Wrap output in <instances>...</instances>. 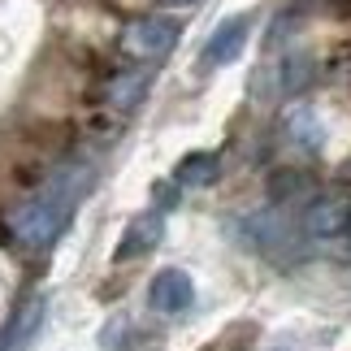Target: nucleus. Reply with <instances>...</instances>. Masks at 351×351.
Masks as SVG:
<instances>
[{"label":"nucleus","instance_id":"f257e3e1","mask_svg":"<svg viewBox=\"0 0 351 351\" xmlns=\"http://www.w3.org/2000/svg\"><path fill=\"white\" fill-rule=\"evenodd\" d=\"M74 199H78L74 186H52V191L35 195L31 204H22L13 213V234H18V243L22 247H48L61 234V226L70 221Z\"/></svg>","mask_w":351,"mask_h":351},{"label":"nucleus","instance_id":"f03ea898","mask_svg":"<svg viewBox=\"0 0 351 351\" xmlns=\"http://www.w3.org/2000/svg\"><path fill=\"white\" fill-rule=\"evenodd\" d=\"M351 230V199L347 195H317L304 208V234L317 243H339Z\"/></svg>","mask_w":351,"mask_h":351},{"label":"nucleus","instance_id":"7ed1b4c3","mask_svg":"<svg viewBox=\"0 0 351 351\" xmlns=\"http://www.w3.org/2000/svg\"><path fill=\"white\" fill-rule=\"evenodd\" d=\"M191 300H195V287L182 269H160V274L147 282V304H152V313L178 317V313L191 308Z\"/></svg>","mask_w":351,"mask_h":351},{"label":"nucleus","instance_id":"20e7f679","mask_svg":"<svg viewBox=\"0 0 351 351\" xmlns=\"http://www.w3.org/2000/svg\"><path fill=\"white\" fill-rule=\"evenodd\" d=\"M178 44V26L165 22V18H147V22H134L126 31V48L134 57H165V52Z\"/></svg>","mask_w":351,"mask_h":351},{"label":"nucleus","instance_id":"39448f33","mask_svg":"<svg viewBox=\"0 0 351 351\" xmlns=\"http://www.w3.org/2000/svg\"><path fill=\"white\" fill-rule=\"evenodd\" d=\"M243 44H247V18H230L217 35L208 39L204 61H208V65H226V61H234L239 52H243Z\"/></svg>","mask_w":351,"mask_h":351},{"label":"nucleus","instance_id":"423d86ee","mask_svg":"<svg viewBox=\"0 0 351 351\" xmlns=\"http://www.w3.org/2000/svg\"><path fill=\"white\" fill-rule=\"evenodd\" d=\"M156 239H160V217H152V213H147V217H134L130 230H126V239L117 243V261H130V256L152 252Z\"/></svg>","mask_w":351,"mask_h":351},{"label":"nucleus","instance_id":"0eeeda50","mask_svg":"<svg viewBox=\"0 0 351 351\" xmlns=\"http://www.w3.org/2000/svg\"><path fill=\"white\" fill-rule=\"evenodd\" d=\"M217 173H221V160L213 156V152H191L178 165V182L182 186H213V182H217Z\"/></svg>","mask_w":351,"mask_h":351},{"label":"nucleus","instance_id":"6e6552de","mask_svg":"<svg viewBox=\"0 0 351 351\" xmlns=\"http://www.w3.org/2000/svg\"><path fill=\"white\" fill-rule=\"evenodd\" d=\"M287 130H291V139L300 143V147H321V139H326V130H321V121L313 109H291L287 113Z\"/></svg>","mask_w":351,"mask_h":351},{"label":"nucleus","instance_id":"1a4fd4ad","mask_svg":"<svg viewBox=\"0 0 351 351\" xmlns=\"http://www.w3.org/2000/svg\"><path fill=\"white\" fill-rule=\"evenodd\" d=\"M139 87H143V74H134V78H121V83H113V104L130 109V104L139 100Z\"/></svg>","mask_w":351,"mask_h":351},{"label":"nucleus","instance_id":"9d476101","mask_svg":"<svg viewBox=\"0 0 351 351\" xmlns=\"http://www.w3.org/2000/svg\"><path fill=\"white\" fill-rule=\"evenodd\" d=\"M347 234H351V230H347Z\"/></svg>","mask_w":351,"mask_h":351}]
</instances>
